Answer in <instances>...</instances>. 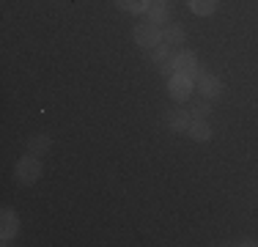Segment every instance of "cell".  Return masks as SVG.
<instances>
[{
    "instance_id": "cell-1",
    "label": "cell",
    "mask_w": 258,
    "mask_h": 247,
    "mask_svg": "<svg viewBox=\"0 0 258 247\" xmlns=\"http://www.w3.org/2000/svg\"><path fill=\"white\" fill-rule=\"evenodd\" d=\"M41 157H36V154H25V157L17 162L14 168V176L20 184H25V187H30V184H36L41 178Z\"/></svg>"
},
{
    "instance_id": "cell-2",
    "label": "cell",
    "mask_w": 258,
    "mask_h": 247,
    "mask_svg": "<svg viewBox=\"0 0 258 247\" xmlns=\"http://www.w3.org/2000/svg\"><path fill=\"white\" fill-rule=\"evenodd\" d=\"M132 36H135V44L143 49H154L157 44H162V28L154 22H138Z\"/></svg>"
},
{
    "instance_id": "cell-3",
    "label": "cell",
    "mask_w": 258,
    "mask_h": 247,
    "mask_svg": "<svg viewBox=\"0 0 258 247\" xmlns=\"http://www.w3.org/2000/svg\"><path fill=\"white\" fill-rule=\"evenodd\" d=\"M195 91H198L204 99H217V96H223V80L217 77V74H212V72H206V69H201L198 72V77H195Z\"/></svg>"
},
{
    "instance_id": "cell-4",
    "label": "cell",
    "mask_w": 258,
    "mask_h": 247,
    "mask_svg": "<svg viewBox=\"0 0 258 247\" xmlns=\"http://www.w3.org/2000/svg\"><path fill=\"white\" fill-rule=\"evenodd\" d=\"M192 91H195V80L192 77H184V74H170L168 77L170 99H176V102H187V99H192Z\"/></svg>"
},
{
    "instance_id": "cell-5",
    "label": "cell",
    "mask_w": 258,
    "mask_h": 247,
    "mask_svg": "<svg viewBox=\"0 0 258 247\" xmlns=\"http://www.w3.org/2000/svg\"><path fill=\"white\" fill-rule=\"evenodd\" d=\"M151 60H154V66L159 69V74H165V77H170V74H176L173 69V60H176V52L170 44H157L154 49H151Z\"/></svg>"
},
{
    "instance_id": "cell-6",
    "label": "cell",
    "mask_w": 258,
    "mask_h": 247,
    "mask_svg": "<svg viewBox=\"0 0 258 247\" xmlns=\"http://www.w3.org/2000/svg\"><path fill=\"white\" fill-rule=\"evenodd\" d=\"M173 69L176 74H184V77H198L201 66H198V55L192 52V49H181V52H176V60H173Z\"/></svg>"
},
{
    "instance_id": "cell-7",
    "label": "cell",
    "mask_w": 258,
    "mask_h": 247,
    "mask_svg": "<svg viewBox=\"0 0 258 247\" xmlns=\"http://www.w3.org/2000/svg\"><path fill=\"white\" fill-rule=\"evenodd\" d=\"M170 14H173V6L168 0H149V9H146V22L154 25H168Z\"/></svg>"
},
{
    "instance_id": "cell-8",
    "label": "cell",
    "mask_w": 258,
    "mask_h": 247,
    "mask_svg": "<svg viewBox=\"0 0 258 247\" xmlns=\"http://www.w3.org/2000/svg\"><path fill=\"white\" fill-rule=\"evenodd\" d=\"M165 124H168L170 132H184V135H187L189 124H192V115H189L187 107H173V110L165 113Z\"/></svg>"
},
{
    "instance_id": "cell-9",
    "label": "cell",
    "mask_w": 258,
    "mask_h": 247,
    "mask_svg": "<svg viewBox=\"0 0 258 247\" xmlns=\"http://www.w3.org/2000/svg\"><path fill=\"white\" fill-rule=\"evenodd\" d=\"M17 231H20V220H17V212L6 206V209H3V228H0V239H3V244H9L11 239L17 236Z\"/></svg>"
},
{
    "instance_id": "cell-10",
    "label": "cell",
    "mask_w": 258,
    "mask_h": 247,
    "mask_svg": "<svg viewBox=\"0 0 258 247\" xmlns=\"http://www.w3.org/2000/svg\"><path fill=\"white\" fill-rule=\"evenodd\" d=\"M184 39H187V30H184L179 22H168L162 28V41H165V44L179 47V44H184Z\"/></svg>"
},
{
    "instance_id": "cell-11",
    "label": "cell",
    "mask_w": 258,
    "mask_h": 247,
    "mask_svg": "<svg viewBox=\"0 0 258 247\" xmlns=\"http://www.w3.org/2000/svg\"><path fill=\"white\" fill-rule=\"evenodd\" d=\"M187 135L195 140V143H209L214 138V129L209 127V121H192L187 129Z\"/></svg>"
},
{
    "instance_id": "cell-12",
    "label": "cell",
    "mask_w": 258,
    "mask_h": 247,
    "mask_svg": "<svg viewBox=\"0 0 258 247\" xmlns=\"http://www.w3.org/2000/svg\"><path fill=\"white\" fill-rule=\"evenodd\" d=\"M187 9L198 17H212L220 9V0H187Z\"/></svg>"
},
{
    "instance_id": "cell-13",
    "label": "cell",
    "mask_w": 258,
    "mask_h": 247,
    "mask_svg": "<svg viewBox=\"0 0 258 247\" xmlns=\"http://www.w3.org/2000/svg\"><path fill=\"white\" fill-rule=\"evenodd\" d=\"M50 148H52V140L47 138V135H33V138L28 140V154H36V157L50 154Z\"/></svg>"
},
{
    "instance_id": "cell-14",
    "label": "cell",
    "mask_w": 258,
    "mask_h": 247,
    "mask_svg": "<svg viewBox=\"0 0 258 247\" xmlns=\"http://www.w3.org/2000/svg\"><path fill=\"white\" fill-rule=\"evenodd\" d=\"M187 110H189V115H192V121H206L209 115H212V104H209V99H204V96L195 99Z\"/></svg>"
},
{
    "instance_id": "cell-15",
    "label": "cell",
    "mask_w": 258,
    "mask_h": 247,
    "mask_svg": "<svg viewBox=\"0 0 258 247\" xmlns=\"http://www.w3.org/2000/svg\"><path fill=\"white\" fill-rule=\"evenodd\" d=\"M115 6L121 11H126V14H146L149 0H115Z\"/></svg>"
},
{
    "instance_id": "cell-16",
    "label": "cell",
    "mask_w": 258,
    "mask_h": 247,
    "mask_svg": "<svg viewBox=\"0 0 258 247\" xmlns=\"http://www.w3.org/2000/svg\"><path fill=\"white\" fill-rule=\"evenodd\" d=\"M233 244H239V247H255V244H258V239H253V236H244V239H236Z\"/></svg>"
}]
</instances>
